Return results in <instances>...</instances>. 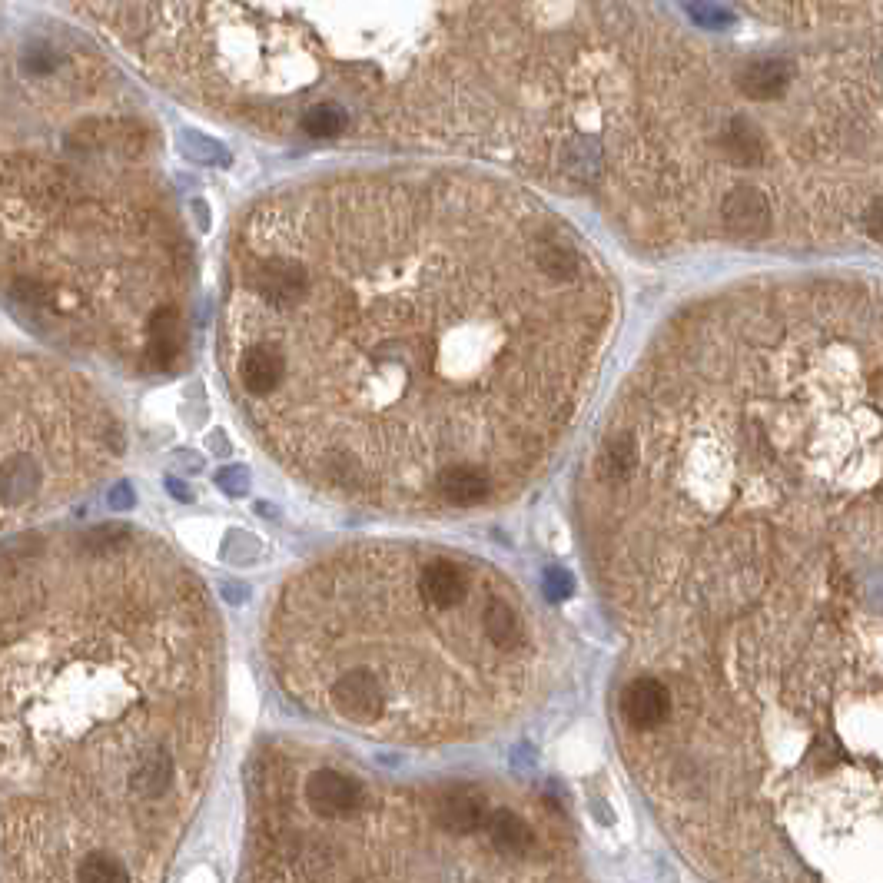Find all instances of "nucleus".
Returning a JSON list of instances; mask_svg holds the SVG:
<instances>
[{"instance_id":"nucleus-9","label":"nucleus","mask_w":883,"mask_h":883,"mask_svg":"<svg viewBox=\"0 0 883 883\" xmlns=\"http://www.w3.org/2000/svg\"><path fill=\"white\" fill-rule=\"evenodd\" d=\"M40 485H44V469L30 455H14L0 465V505H24L40 492Z\"/></svg>"},{"instance_id":"nucleus-23","label":"nucleus","mask_w":883,"mask_h":883,"mask_svg":"<svg viewBox=\"0 0 883 883\" xmlns=\"http://www.w3.org/2000/svg\"><path fill=\"white\" fill-rule=\"evenodd\" d=\"M14 299L24 306H47L50 303V286L44 283V279H34V276H20L14 283Z\"/></svg>"},{"instance_id":"nucleus-20","label":"nucleus","mask_w":883,"mask_h":883,"mask_svg":"<svg viewBox=\"0 0 883 883\" xmlns=\"http://www.w3.org/2000/svg\"><path fill=\"white\" fill-rule=\"evenodd\" d=\"M130 538H133L130 525L107 522V525L90 528V532L83 535V552H87V555H113V552H120Z\"/></svg>"},{"instance_id":"nucleus-30","label":"nucleus","mask_w":883,"mask_h":883,"mask_svg":"<svg viewBox=\"0 0 883 883\" xmlns=\"http://www.w3.org/2000/svg\"><path fill=\"white\" fill-rule=\"evenodd\" d=\"M166 485H170V492H173L176 498H180V502H190V498H193L190 492H186V485H183V482H176V479H170V482H166Z\"/></svg>"},{"instance_id":"nucleus-26","label":"nucleus","mask_w":883,"mask_h":883,"mask_svg":"<svg viewBox=\"0 0 883 883\" xmlns=\"http://www.w3.org/2000/svg\"><path fill=\"white\" fill-rule=\"evenodd\" d=\"M216 482H220L230 495H243L249 485V475L243 469H223L220 475H216Z\"/></svg>"},{"instance_id":"nucleus-21","label":"nucleus","mask_w":883,"mask_h":883,"mask_svg":"<svg viewBox=\"0 0 883 883\" xmlns=\"http://www.w3.org/2000/svg\"><path fill=\"white\" fill-rule=\"evenodd\" d=\"M538 266H542L552 279H568L578 269V253L568 243L548 240V243H542V249H538Z\"/></svg>"},{"instance_id":"nucleus-15","label":"nucleus","mask_w":883,"mask_h":883,"mask_svg":"<svg viewBox=\"0 0 883 883\" xmlns=\"http://www.w3.org/2000/svg\"><path fill=\"white\" fill-rule=\"evenodd\" d=\"M724 153L734 166H754L764 160V137L747 117H734L724 130Z\"/></svg>"},{"instance_id":"nucleus-12","label":"nucleus","mask_w":883,"mask_h":883,"mask_svg":"<svg viewBox=\"0 0 883 883\" xmlns=\"http://www.w3.org/2000/svg\"><path fill=\"white\" fill-rule=\"evenodd\" d=\"M485 830L488 837H492L495 850L505 857H525L528 850H532V840H535L532 827L518 814H512V810H488Z\"/></svg>"},{"instance_id":"nucleus-16","label":"nucleus","mask_w":883,"mask_h":883,"mask_svg":"<svg viewBox=\"0 0 883 883\" xmlns=\"http://www.w3.org/2000/svg\"><path fill=\"white\" fill-rule=\"evenodd\" d=\"M485 635L495 648H515L522 644V621L515 618V611L505 605V601H488L485 608Z\"/></svg>"},{"instance_id":"nucleus-25","label":"nucleus","mask_w":883,"mask_h":883,"mask_svg":"<svg viewBox=\"0 0 883 883\" xmlns=\"http://www.w3.org/2000/svg\"><path fill=\"white\" fill-rule=\"evenodd\" d=\"M691 14H694V20H701V27H721V24H731V14H727L724 7H714V4H708V0H694L691 4Z\"/></svg>"},{"instance_id":"nucleus-28","label":"nucleus","mask_w":883,"mask_h":883,"mask_svg":"<svg viewBox=\"0 0 883 883\" xmlns=\"http://www.w3.org/2000/svg\"><path fill=\"white\" fill-rule=\"evenodd\" d=\"M880 216H883V203L880 196H874V203H870L867 210V233L874 236V240H880Z\"/></svg>"},{"instance_id":"nucleus-8","label":"nucleus","mask_w":883,"mask_h":883,"mask_svg":"<svg viewBox=\"0 0 883 883\" xmlns=\"http://www.w3.org/2000/svg\"><path fill=\"white\" fill-rule=\"evenodd\" d=\"M419 591L432 608H455L469 595V575L455 562H432L422 571Z\"/></svg>"},{"instance_id":"nucleus-18","label":"nucleus","mask_w":883,"mask_h":883,"mask_svg":"<svg viewBox=\"0 0 883 883\" xmlns=\"http://www.w3.org/2000/svg\"><path fill=\"white\" fill-rule=\"evenodd\" d=\"M598 166H601V147H598V140L578 137V140H571L568 147H565V170H568V176H575V180L588 183V180H595V176H598Z\"/></svg>"},{"instance_id":"nucleus-13","label":"nucleus","mask_w":883,"mask_h":883,"mask_svg":"<svg viewBox=\"0 0 883 883\" xmlns=\"http://www.w3.org/2000/svg\"><path fill=\"white\" fill-rule=\"evenodd\" d=\"M439 495L449 505H459V508L479 505L488 498V479L479 469H469V465H449V469L439 475Z\"/></svg>"},{"instance_id":"nucleus-24","label":"nucleus","mask_w":883,"mask_h":883,"mask_svg":"<svg viewBox=\"0 0 883 883\" xmlns=\"http://www.w3.org/2000/svg\"><path fill=\"white\" fill-rule=\"evenodd\" d=\"M183 150L186 153H193L196 160H203V163H226V153L216 147L213 140H206V137H193V133H186L183 137Z\"/></svg>"},{"instance_id":"nucleus-3","label":"nucleus","mask_w":883,"mask_h":883,"mask_svg":"<svg viewBox=\"0 0 883 883\" xmlns=\"http://www.w3.org/2000/svg\"><path fill=\"white\" fill-rule=\"evenodd\" d=\"M306 801L319 817H352L362 804V787L339 771H316L306 781Z\"/></svg>"},{"instance_id":"nucleus-22","label":"nucleus","mask_w":883,"mask_h":883,"mask_svg":"<svg viewBox=\"0 0 883 883\" xmlns=\"http://www.w3.org/2000/svg\"><path fill=\"white\" fill-rule=\"evenodd\" d=\"M77 880H87V883H127L130 880V870L123 867L120 860H113L107 854H90L80 864Z\"/></svg>"},{"instance_id":"nucleus-11","label":"nucleus","mask_w":883,"mask_h":883,"mask_svg":"<svg viewBox=\"0 0 883 883\" xmlns=\"http://www.w3.org/2000/svg\"><path fill=\"white\" fill-rule=\"evenodd\" d=\"M183 352V319L173 306H160L150 316V359L157 369H170Z\"/></svg>"},{"instance_id":"nucleus-27","label":"nucleus","mask_w":883,"mask_h":883,"mask_svg":"<svg viewBox=\"0 0 883 883\" xmlns=\"http://www.w3.org/2000/svg\"><path fill=\"white\" fill-rule=\"evenodd\" d=\"M107 502H110V508H117V512H123V508H133V488L130 485H117L110 492Z\"/></svg>"},{"instance_id":"nucleus-29","label":"nucleus","mask_w":883,"mask_h":883,"mask_svg":"<svg viewBox=\"0 0 883 883\" xmlns=\"http://www.w3.org/2000/svg\"><path fill=\"white\" fill-rule=\"evenodd\" d=\"M548 585H552V598H565L571 591V578L562 571H548Z\"/></svg>"},{"instance_id":"nucleus-5","label":"nucleus","mask_w":883,"mask_h":883,"mask_svg":"<svg viewBox=\"0 0 883 883\" xmlns=\"http://www.w3.org/2000/svg\"><path fill=\"white\" fill-rule=\"evenodd\" d=\"M488 810L492 807H488V797L479 787L459 784V787H449V791L439 797L435 817H439V824L449 830V834H475V830H485Z\"/></svg>"},{"instance_id":"nucleus-7","label":"nucleus","mask_w":883,"mask_h":883,"mask_svg":"<svg viewBox=\"0 0 883 883\" xmlns=\"http://www.w3.org/2000/svg\"><path fill=\"white\" fill-rule=\"evenodd\" d=\"M668 714H671V694L661 681L638 678L625 691V718L631 721V727H638V731L658 727Z\"/></svg>"},{"instance_id":"nucleus-10","label":"nucleus","mask_w":883,"mask_h":883,"mask_svg":"<svg viewBox=\"0 0 883 883\" xmlns=\"http://www.w3.org/2000/svg\"><path fill=\"white\" fill-rule=\"evenodd\" d=\"M286 376V359L273 346H253L240 362V382L253 396H269Z\"/></svg>"},{"instance_id":"nucleus-14","label":"nucleus","mask_w":883,"mask_h":883,"mask_svg":"<svg viewBox=\"0 0 883 883\" xmlns=\"http://www.w3.org/2000/svg\"><path fill=\"white\" fill-rule=\"evenodd\" d=\"M173 781V757L166 751H150L140 757V764L133 767L130 774V787L137 797H147V801H153V797L166 794V787H170Z\"/></svg>"},{"instance_id":"nucleus-17","label":"nucleus","mask_w":883,"mask_h":883,"mask_svg":"<svg viewBox=\"0 0 883 883\" xmlns=\"http://www.w3.org/2000/svg\"><path fill=\"white\" fill-rule=\"evenodd\" d=\"M346 123H349V113L342 110L339 103H313V107L303 113V130L316 140L339 137V133L346 130Z\"/></svg>"},{"instance_id":"nucleus-19","label":"nucleus","mask_w":883,"mask_h":883,"mask_svg":"<svg viewBox=\"0 0 883 883\" xmlns=\"http://www.w3.org/2000/svg\"><path fill=\"white\" fill-rule=\"evenodd\" d=\"M635 465H638L635 439H631V435H615V439L608 442L605 455H601V469H605L611 482H621L635 472Z\"/></svg>"},{"instance_id":"nucleus-2","label":"nucleus","mask_w":883,"mask_h":883,"mask_svg":"<svg viewBox=\"0 0 883 883\" xmlns=\"http://www.w3.org/2000/svg\"><path fill=\"white\" fill-rule=\"evenodd\" d=\"M734 83L747 100H757V103L781 100L787 87L794 83V64L787 57H754L747 60V64H741Z\"/></svg>"},{"instance_id":"nucleus-4","label":"nucleus","mask_w":883,"mask_h":883,"mask_svg":"<svg viewBox=\"0 0 883 883\" xmlns=\"http://www.w3.org/2000/svg\"><path fill=\"white\" fill-rule=\"evenodd\" d=\"M721 220L734 236L754 240V236H764L767 226H771V203L757 186H734L721 203Z\"/></svg>"},{"instance_id":"nucleus-1","label":"nucleus","mask_w":883,"mask_h":883,"mask_svg":"<svg viewBox=\"0 0 883 883\" xmlns=\"http://www.w3.org/2000/svg\"><path fill=\"white\" fill-rule=\"evenodd\" d=\"M332 704H336L342 718L372 724L382 718V704L386 701H382V684L376 674L356 668L336 678V684H332Z\"/></svg>"},{"instance_id":"nucleus-6","label":"nucleus","mask_w":883,"mask_h":883,"mask_svg":"<svg viewBox=\"0 0 883 883\" xmlns=\"http://www.w3.org/2000/svg\"><path fill=\"white\" fill-rule=\"evenodd\" d=\"M306 286H309L306 266L296 263V259H269V263L256 269V289L269 303L293 306L303 299Z\"/></svg>"}]
</instances>
